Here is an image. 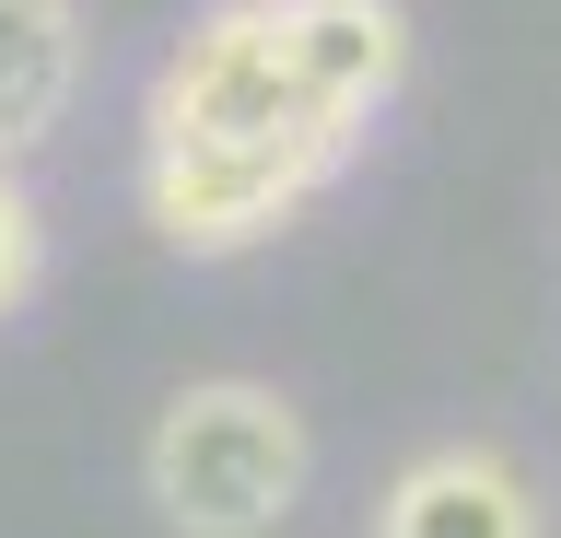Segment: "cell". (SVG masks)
<instances>
[{"label":"cell","instance_id":"6da1fadb","mask_svg":"<svg viewBox=\"0 0 561 538\" xmlns=\"http://www.w3.org/2000/svg\"><path fill=\"white\" fill-rule=\"evenodd\" d=\"M305 468H316L305 410L280 387H245V375L164 398V422L140 445V480H152L175 538H270L305 503Z\"/></svg>","mask_w":561,"mask_h":538},{"label":"cell","instance_id":"7a4b0ae2","mask_svg":"<svg viewBox=\"0 0 561 538\" xmlns=\"http://www.w3.org/2000/svg\"><path fill=\"white\" fill-rule=\"evenodd\" d=\"M351 152H363V129H340V117H293L270 141H152L140 152V211L164 247L234 257V247H270Z\"/></svg>","mask_w":561,"mask_h":538},{"label":"cell","instance_id":"3957f363","mask_svg":"<svg viewBox=\"0 0 561 538\" xmlns=\"http://www.w3.org/2000/svg\"><path fill=\"white\" fill-rule=\"evenodd\" d=\"M293 117H328L293 82V0H199L187 36L164 47V71H152L140 129L152 141H270Z\"/></svg>","mask_w":561,"mask_h":538},{"label":"cell","instance_id":"277c9868","mask_svg":"<svg viewBox=\"0 0 561 538\" xmlns=\"http://www.w3.org/2000/svg\"><path fill=\"white\" fill-rule=\"evenodd\" d=\"M398 71H410V12L398 0H293V82H305V106L375 129Z\"/></svg>","mask_w":561,"mask_h":538},{"label":"cell","instance_id":"5b68a950","mask_svg":"<svg viewBox=\"0 0 561 538\" xmlns=\"http://www.w3.org/2000/svg\"><path fill=\"white\" fill-rule=\"evenodd\" d=\"M375 538H538V503L491 445H445V457H410L386 480Z\"/></svg>","mask_w":561,"mask_h":538},{"label":"cell","instance_id":"8992f818","mask_svg":"<svg viewBox=\"0 0 561 538\" xmlns=\"http://www.w3.org/2000/svg\"><path fill=\"white\" fill-rule=\"evenodd\" d=\"M82 94V12L70 0H0V164H24Z\"/></svg>","mask_w":561,"mask_h":538},{"label":"cell","instance_id":"52a82bcc","mask_svg":"<svg viewBox=\"0 0 561 538\" xmlns=\"http://www.w3.org/2000/svg\"><path fill=\"white\" fill-rule=\"evenodd\" d=\"M35 282H47V211H35V187L0 164V317H24Z\"/></svg>","mask_w":561,"mask_h":538}]
</instances>
